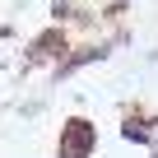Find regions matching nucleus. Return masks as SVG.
Here are the masks:
<instances>
[{
  "mask_svg": "<svg viewBox=\"0 0 158 158\" xmlns=\"http://www.w3.org/2000/svg\"><path fill=\"white\" fill-rule=\"evenodd\" d=\"M121 139H126V144H139V149H149V153H153V149H158L153 116H149V112H139V107H135V112H126V116H121Z\"/></svg>",
  "mask_w": 158,
  "mask_h": 158,
  "instance_id": "nucleus-4",
  "label": "nucleus"
},
{
  "mask_svg": "<svg viewBox=\"0 0 158 158\" xmlns=\"http://www.w3.org/2000/svg\"><path fill=\"white\" fill-rule=\"evenodd\" d=\"M79 10L74 0H51V23H60V28H70V23H79Z\"/></svg>",
  "mask_w": 158,
  "mask_h": 158,
  "instance_id": "nucleus-5",
  "label": "nucleus"
},
{
  "mask_svg": "<svg viewBox=\"0 0 158 158\" xmlns=\"http://www.w3.org/2000/svg\"><path fill=\"white\" fill-rule=\"evenodd\" d=\"M47 112V98H28V102H19V116L23 121H33V116H42Z\"/></svg>",
  "mask_w": 158,
  "mask_h": 158,
  "instance_id": "nucleus-6",
  "label": "nucleus"
},
{
  "mask_svg": "<svg viewBox=\"0 0 158 158\" xmlns=\"http://www.w3.org/2000/svg\"><path fill=\"white\" fill-rule=\"evenodd\" d=\"M98 153V126L89 116H65L56 135V158H93Z\"/></svg>",
  "mask_w": 158,
  "mask_h": 158,
  "instance_id": "nucleus-2",
  "label": "nucleus"
},
{
  "mask_svg": "<svg viewBox=\"0 0 158 158\" xmlns=\"http://www.w3.org/2000/svg\"><path fill=\"white\" fill-rule=\"evenodd\" d=\"M74 51V42H70V28H60V23H47V28H37L28 42H23V74L28 70H56L65 56Z\"/></svg>",
  "mask_w": 158,
  "mask_h": 158,
  "instance_id": "nucleus-1",
  "label": "nucleus"
},
{
  "mask_svg": "<svg viewBox=\"0 0 158 158\" xmlns=\"http://www.w3.org/2000/svg\"><path fill=\"white\" fill-rule=\"evenodd\" d=\"M112 51H116V47H112V37H107V42H79V47H74V51H70V56L56 65V70H51V79H56V84H65V79H74L79 70H89V65H102Z\"/></svg>",
  "mask_w": 158,
  "mask_h": 158,
  "instance_id": "nucleus-3",
  "label": "nucleus"
},
{
  "mask_svg": "<svg viewBox=\"0 0 158 158\" xmlns=\"http://www.w3.org/2000/svg\"><path fill=\"white\" fill-rule=\"evenodd\" d=\"M153 158H158V149H153Z\"/></svg>",
  "mask_w": 158,
  "mask_h": 158,
  "instance_id": "nucleus-7",
  "label": "nucleus"
}]
</instances>
